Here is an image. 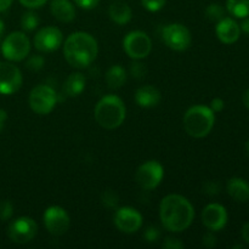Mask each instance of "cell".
Instances as JSON below:
<instances>
[{
    "label": "cell",
    "mask_w": 249,
    "mask_h": 249,
    "mask_svg": "<svg viewBox=\"0 0 249 249\" xmlns=\"http://www.w3.org/2000/svg\"><path fill=\"white\" fill-rule=\"evenodd\" d=\"M160 218L165 230L181 232L189 229L194 221V206L181 195H168L160 204Z\"/></svg>",
    "instance_id": "6da1fadb"
},
{
    "label": "cell",
    "mask_w": 249,
    "mask_h": 249,
    "mask_svg": "<svg viewBox=\"0 0 249 249\" xmlns=\"http://www.w3.org/2000/svg\"><path fill=\"white\" fill-rule=\"evenodd\" d=\"M99 53L97 41L91 34L75 32L63 43V56L72 67L83 70L91 65Z\"/></svg>",
    "instance_id": "7a4b0ae2"
},
{
    "label": "cell",
    "mask_w": 249,
    "mask_h": 249,
    "mask_svg": "<svg viewBox=\"0 0 249 249\" xmlns=\"http://www.w3.org/2000/svg\"><path fill=\"white\" fill-rule=\"evenodd\" d=\"M94 116L100 126L112 130L123 124L126 116L125 105L116 95H107L96 104Z\"/></svg>",
    "instance_id": "3957f363"
},
{
    "label": "cell",
    "mask_w": 249,
    "mask_h": 249,
    "mask_svg": "<svg viewBox=\"0 0 249 249\" xmlns=\"http://www.w3.org/2000/svg\"><path fill=\"white\" fill-rule=\"evenodd\" d=\"M215 123V116L211 107L197 106L190 107L184 116L185 131L195 139H202L208 135Z\"/></svg>",
    "instance_id": "277c9868"
},
{
    "label": "cell",
    "mask_w": 249,
    "mask_h": 249,
    "mask_svg": "<svg viewBox=\"0 0 249 249\" xmlns=\"http://www.w3.org/2000/svg\"><path fill=\"white\" fill-rule=\"evenodd\" d=\"M2 56L10 62H19L28 56L31 40L24 32H12L0 44Z\"/></svg>",
    "instance_id": "5b68a950"
},
{
    "label": "cell",
    "mask_w": 249,
    "mask_h": 249,
    "mask_svg": "<svg viewBox=\"0 0 249 249\" xmlns=\"http://www.w3.org/2000/svg\"><path fill=\"white\" fill-rule=\"evenodd\" d=\"M28 101L34 113L45 116L55 108L56 102H57V95L50 85H36V88L32 89Z\"/></svg>",
    "instance_id": "8992f818"
},
{
    "label": "cell",
    "mask_w": 249,
    "mask_h": 249,
    "mask_svg": "<svg viewBox=\"0 0 249 249\" xmlns=\"http://www.w3.org/2000/svg\"><path fill=\"white\" fill-rule=\"evenodd\" d=\"M123 49L126 55L133 60H142L150 55L152 50V41L145 32L133 31L124 36Z\"/></svg>",
    "instance_id": "52a82bcc"
},
{
    "label": "cell",
    "mask_w": 249,
    "mask_h": 249,
    "mask_svg": "<svg viewBox=\"0 0 249 249\" xmlns=\"http://www.w3.org/2000/svg\"><path fill=\"white\" fill-rule=\"evenodd\" d=\"M162 39L165 45L174 51H185L191 45V33L181 23H170L162 31Z\"/></svg>",
    "instance_id": "ba28073f"
},
{
    "label": "cell",
    "mask_w": 249,
    "mask_h": 249,
    "mask_svg": "<svg viewBox=\"0 0 249 249\" xmlns=\"http://www.w3.org/2000/svg\"><path fill=\"white\" fill-rule=\"evenodd\" d=\"M38 232V225L29 216H21L11 221L7 228V236L10 240L18 245L28 243L36 237Z\"/></svg>",
    "instance_id": "9c48e42d"
},
{
    "label": "cell",
    "mask_w": 249,
    "mask_h": 249,
    "mask_svg": "<svg viewBox=\"0 0 249 249\" xmlns=\"http://www.w3.org/2000/svg\"><path fill=\"white\" fill-rule=\"evenodd\" d=\"M164 175L162 164L157 160H147L138 168L135 174L136 182L143 190H153L160 184Z\"/></svg>",
    "instance_id": "30bf717a"
},
{
    "label": "cell",
    "mask_w": 249,
    "mask_h": 249,
    "mask_svg": "<svg viewBox=\"0 0 249 249\" xmlns=\"http://www.w3.org/2000/svg\"><path fill=\"white\" fill-rule=\"evenodd\" d=\"M43 220L46 230L53 236L65 235L70 229V215L62 207H49L44 213Z\"/></svg>",
    "instance_id": "8fae6325"
},
{
    "label": "cell",
    "mask_w": 249,
    "mask_h": 249,
    "mask_svg": "<svg viewBox=\"0 0 249 249\" xmlns=\"http://www.w3.org/2000/svg\"><path fill=\"white\" fill-rule=\"evenodd\" d=\"M63 43V34L57 27H44L34 36L33 45L40 53H53Z\"/></svg>",
    "instance_id": "7c38bea8"
},
{
    "label": "cell",
    "mask_w": 249,
    "mask_h": 249,
    "mask_svg": "<svg viewBox=\"0 0 249 249\" xmlns=\"http://www.w3.org/2000/svg\"><path fill=\"white\" fill-rule=\"evenodd\" d=\"M22 82V73L17 66L11 62H0V94H15L19 90Z\"/></svg>",
    "instance_id": "4fadbf2b"
},
{
    "label": "cell",
    "mask_w": 249,
    "mask_h": 249,
    "mask_svg": "<svg viewBox=\"0 0 249 249\" xmlns=\"http://www.w3.org/2000/svg\"><path fill=\"white\" fill-rule=\"evenodd\" d=\"M113 220L117 229L124 233H134L142 226V215L131 207L117 209Z\"/></svg>",
    "instance_id": "5bb4252c"
},
{
    "label": "cell",
    "mask_w": 249,
    "mask_h": 249,
    "mask_svg": "<svg viewBox=\"0 0 249 249\" xmlns=\"http://www.w3.org/2000/svg\"><path fill=\"white\" fill-rule=\"evenodd\" d=\"M202 223L209 231H220L228 224V212L219 203H211L202 212Z\"/></svg>",
    "instance_id": "9a60e30c"
},
{
    "label": "cell",
    "mask_w": 249,
    "mask_h": 249,
    "mask_svg": "<svg viewBox=\"0 0 249 249\" xmlns=\"http://www.w3.org/2000/svg\"><path fill=\"white\" fill-rule=\"evenodd\" d=\"M216 36L219 40L224 44L236 43L241 36V28L240 24L235 21V19L230 18V17H224L223 19L218 22L215 28Z\"/></svg>",
    "instance_id": "2e32d148"
},
{
    "label": "cell",
    "mask_w": 249,
    "mask_h": 249,
    "mask_svg": "<svg viewBox=\"0 0 249 249\" xmlns=\"http://www.w3.org/2000/svg\"><path fill=\"white\" fill-rule=\"evenodd\" d=\"M162 95L160 91L153 85H143L140 87L135 92L136 104L143 108H151L160 104Z\"/></svg>",
    "instance_id": "e0dca14e"
},
{
    "label": "cell",
    "mask_w": 249,
    "mask_h": 249,
    "mask_svg": "<svg viewBox=\"0 0 249 249\" xmlns=\"http://www.w3.org/2000/svg\"><path fill=\"white\" fill-rule=\"evenodd\" d=\"M50 11L51 15L62 23H70L75 18L74 5L70 0H53Z\"/></svg>",
    "instance_id": "ac0fdd59"
},
{
    "label": "cell",
    "mask_w": 249,
    "mask_h": 249,
    "mask_svg": "<svg viewBox=\"0 0 249 249\" xmlns=\"http://www.w3.org/2000/svg\"><path fill=\"white\" fill-rule=\"evenodd\" d=\"M226 190L235 201L241 202V203L249 201V184L241 178H232L229 180Z\"/></svg>",
    "instance_id": "d6986e66"
},
{
    "label": "cell",
    "mask_w": 249,
    "mask_h": 249,
    "mask_svg": "<svg viewBox=\"0 0 249 249\" xmlns=\"http://www.w3.org/2000/svg\"><path fill=\"white\" fill-rule=\"evenodd\" d=\"M108 16L114 23L123 26L130 22L131 17H133V11H131L130 6L123 1H116L111 4L108 9Z\"/></svg>",
    "instance_id": "ffe728a7"
},
{
    "label": "cell",
    "mask_w": 249,
    "mask_h": 249,
    "mask_svg": "<svg viewBox=\"0 0 249 249\" xmlns=\"http://www.w3.org/2000/svg\"><path fill=\"white\" fill-rule=\"evenodd\" d=\"M85 84H87V78L83 73H71L65 83V94L70 97L79 96L84 91Z\"/></svg>",
    "instance_id": "44dd1931"
},
{
    "label": "cell",
    "mask_w": 249,
    "mask_h": 249,
    "mask_svg": "<svg viewBox=\"0 0 249 249\" xmlns=\"http://www.w3.org/2000/svg\"><path fill=\"white\" fill-rule=\"evenodd\" d=\"M126 82V72L122 66L114 65L107 71L106 83L111 89H119Z\"/></svg>",
    "instance_id": "7402d4cb"
},
{
    "label": "cell",
    "mask_w": 249,
    "mask_h": 249,
    "mask_svg": "<svg viewBox=\"0 0 249 249\" xmlns=\"http://www.w3.org/2000/svg\"><path fill=\"white\" fill-rule=\"evenodd\" d=\"M226 9L236 18H246L249 16V0H228Z\"/></svg>",
    "instance_id": "603a6c76"
},
{
    "label": "cell",
    "mask_w": 249,
    "mask_h": 249,
    "mask_svg": "<svg viewBox=\"0 0 249 249\" xmlns=\"http://www.w3.org/2000/svg\"><path fill=\"white\" fill-rule=\"evenodd\" d=\"M39 26V17L34 11H27L22 15L21 27L23 31L32 32Z\"/></svg>",
    "instance_id": "cb8c5ba5"
},
{
    "label": "cell",
    "mask_w": 249,
    "mask_h": 249,
    "mask_svg": "<svg viewBox=\"0 0 249 249\" xmlns=\"http://www.w3.org/2000/svg\"><path fill=\"white\" fill-rule=\"evenodd\" d=\"M206 17L207 19H209L211 22H216V23H218L220 19H223L224 17H225V9H224L220 4L213 2V4L207 6Z\"/></svg>",
    "instance_id": "d4e9b609"
},
{
    "label": "cell",
    "mask_w": 249,
    "mask_h": 249,
    "mask_svg": "<svg viewBox=\"0 0 249 249\" xmlns=\"http://www.w3.org/2000/svg\"><path fill=\"white\" fill-rule=\"evenodd\" d=\"M44 65H45V60L40 55L32 56L26 62V67L29 71H32V72H38V71H40L44 67Z\"/></svg>",
    "instance_id": "484cf974"
},
{
    "label": "cell",
    "mask_w": 249,
    "mask_h": 249,
    "mask_svg": "<svg viewBox=\"0 0 249 249\" xmlns=\"http://www.w3.org/2000/svg\"><path fill=\"white\" fill-rule=\"evenodd\" d=\"M12 214H14V206L11 204V202L7 201V199L0 201V220L1 221L10 220Z\"/></svg>",
    "instance_id": "4316f807"
},
{
    "label": "cell",
    "mask_w": 249,
    "mask_h": 249,
    "mask_svg": "<svg viewBox=\"0 0 249 249\" xmlns=\"http://www.w3.org/2000/svg\"><path fill=\"white\" fill-rule=\"evenodd\" d=\"M102 202L107 208H116L119 202L118 195L112 190H107L102 194Z\"/></svg>",
    "instance_id": "83f0119b"
},
{
    "label": "cell",
    "mask_w": 249,
    "mask_h": 249,
    "mask_svg": "<svg viewBox=\"0 0 249 249\" xmlns=\"http://www.w3.org/2000/svg\"><path fill=\"white\" fill-rule=\"evenodd\" d=\"M130 74L135 79H142L147 74V68H146L143 63L134 62L130 67Z\"/></svg>",
    "instance_id": "f1b7e54d"
},
{
    "label": "cell",
    "mask_w": 249,
    "mask_h": 249,
    "mask_svg": "<svg viewBox=\"0 0 249 249\" xmlns=\"http://www.w3.org/2000/svg\"><path fill=\"white\" fill-rule=\"evenodd\" d=\"M167 0H141V4L146 10L151 12H157L164 7Z\"/></svg>",
    "instance_id": "f546056e"
},
{
    "label": "cell",
    "mask_w": 249,
    "mask_h": 249,
    "mask_svg": "<svg viewBox=\"0 0 249 249\" xmlns=\"http://www.w3.org/2000/svg\"><path fill=\"white\" fill-rule=\"evenodd\" d=\"M145 240L147 241L148 243H153V242H157L158 238H160V232L156 226H150L147 228V230L145 231Z\"/></svg>",
    "instance_id": "4dcf8cb0"
},
{
    "label": "cell",
    "mask_w": 249,
    "mask_h": 249,
    "mask_svg": "<svg viewBox=\"0 0 249 249\" xmlns=\"http://www.w3.org/2000/svg\"><path fill=\"white\" fill-rule=\"evenodd\" d=\"M162 247L164 249H182L185 246H184V243L179 240V238L168 237V238H165V241H164V243L162 245Z\"/></svg>",
    "instance_id": "1f68e13d"
},
{
    "label": "cell",
    "mask_w": 249,
    "mask_h": 249,
    "mask_svg": "<svg viewBox=\"0 0 249 249\" xmlns=\"http://www.w3.org/2000/svg\"><path fill=\"white\" fill-rule=\"evenodd\" d=\"M204 190V194L209 195V196H215L220 192V185L215 181H209L204 185L203 187Z\"/></svg>",
    "instance_id": "d6a6232c"
},
{
    "label": "cell",
    "mask_w": 249,
    "mask_h": 249,
    "mask_svg": "<svg viewBox=\"0 0 249 249\" xmlns=\"http://www.w3.org/2000/svg\"><path fill=\"white\" fill-rule=\"evenodd\" d=\"M75 5L83 10H92L99 5L100 0H74Z\"/></svg>",
    "instance_id": "836d02e7"
},
{
    "label": "cell",
    "mask_w": 249,
    "mask_h": 249,
    "mask_svg": "<svg viewBox=\"0 0 249 249\" xmlns=\"http://www.w3.org/2000/svg\"><path fill=\"white\" fill-rule=\"evenodd\" d=\"M18 1L27 9H39V7L44 6L48 0H18Z\"/></svg>",
    "instance_id": "e575fe53"
},
{
    "label": "cell",
    "mask_w": 249,
    "mask_h": 249,
    "mask_svg": "<svg viewBox=\"0 0 249 249\" xmlns=\"http://www.w3.org/2000/svg\"><path fill=\"white\" fill-rule=\"evenodd\" d=\"M202 243H203L204 247L207 248H214L216 246V237L213 235V231L206 233L203 236V240H202Z\"/></svg>",
    "instance_id": "d590c367"
},
{
    "label": "cell",
    "mask_w": 249,
    "mask_h": 249,
    "mask_svg": "<svg viewBox=\"0 0 249 249\" xmlns=\"http://www.w3.org/2000/svg\"><path fill=\"white\" fill-rule=\"evenodd\" d=\"M225 107V104H224V100L220 99V97H215V99L212 100L211 102V108L214 113H218V112H221Z\"/></svg>",
    "instance_id": "8d00e7d4"
},
{
    "label": "cell",
    "mask_w": 249,
    "mask_h": 249,
    "mask_svg": "<svg viewBox=\"0 0 249 249\" xmlns=\"http://www.w3.org/2000/svg\"><path fill=\"white\" fill-rule=\"evenodd\" d=\"M7 121V113L5 109H0V131L5 128Z\"/></svg>",
    "instance_id": "74e56055"
},
{
    "label": "cell",
    "mask_w": 249,
    "mask_h": 249,
    "mask_svg": "<svg viewBox=\"0 0 249 249\" xmlns=\"http://www.w3.org/2000/svg\"><path fill=\"white\" fill-rule=\"evenodd\" d=\"M242 238L249 245V223H246L242 228Z\"/></svg>",
    "instance_id": "f35d334b"
},
{
    "label": "cell",
    "mask_w": 249,
    "mask_h": 249,
    "mask_svg": "<svg viewBox=\"0 0 249 249\" xmlns=\"http://www.w3.org/2000/svg\"><path fill=\"white\" fill-rule=\"evenodd\" d=\"M14 0H0V12H4L12 5Z\"/></svg>",
    "instance_id": "ab89813d"
},
{
    "label": "cell",
    "mask_w": 249,
    "mask_h": 249,
    "mask_svg": "<svg viewBox=\"0 0 249 249\" xmlns=\"http://www.w3.org/2000/svg\"><path fill=\"white\" fill-rule=\"evenodd\" d=\"M240 28H241V31H243L245 33L249 34V17H246V18L243 19V22H242V24L240 26Z\"/></svg>",
    "instance_id": "60d3db41"
},
{
    "label": "cell",
    "mask_w": 249,
    "mask_h": 249,
    "mask_svg": "<svg viewBox=\"0 0 249 249\" xmlns=\"http://www.w3.org/2000/svg\"><path fill=\"white\" fill-rule=\"evenodd\" d=\"M243 104L249 109V89L246 90L245 94H243Z\"/></svg>",
    "instance_id": "b9f144b4"
},
{
    "label": "cell",
    "mask_w": 249,
    "mask_h": 249,
    "mask_svg": "<svg viewBox=\"0 0 249 249\" xmlns=\"http://www.w3.org/2000/svg\"><path fill=\"white\" fill-rule=\"evenodd\" d=\"M4 31H5V27H4V22L0 19V39H1V36L4 34Z\"/></svg>",
    "instance_id": "7bdbcfd3"
},
{
    "label": "cell",
    "mask_w": 249,
    "mask_h": 249,
    "mask_svg": "<svg viewBox=\"0 0 249 249\" xmlns=\"http://www.w3.org/2000/svg\"><path fill=\"white\" fill-rule=\"evenodd\" d=\"M246 152H247V155L249 156V140L246 142Z\"/></svg>",
    "instance_id": "ee69618b"
}]
</instances>
